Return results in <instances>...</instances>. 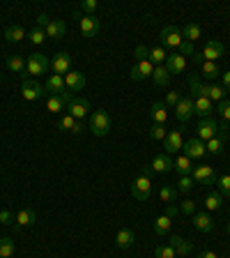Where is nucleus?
<instances>
[{"label": "nucleus", "mask_w": 230, "mask_h": 258, "mask_svg": "<svg viewBox=\"0 0 230 258\" xmlns=\"http://www.w3.org/2000/svg\"><path fill=\"white\" fill-rule=\"evenodd\" d=\"M150 168L152 166H145L143 173L138 175L136 180L132 182V196L136 201H148L152 196V180H150Z\"/></svg>", "instance_id": "1"}, {"label": "nucleus", "mask_w": 230, "mask_h": 258, "mask_svg": "<svg viewBox=\"0 0 230 258\" xmlns=\"http://www.w3.org/2000/svg\"><path fill=\"white\" fill-rule=\"evenodd\" d=\"M90 132L99 138L106 136V134L110 132V115L104 109H97L90 113Z\"/></svg>", "instance_id": "2"}, {"label": "nucleus", "mask_w": 230, "mask_h": 258, "mask_svg": "<svg viewBox=\"0 0 230 258\" xmlns=\"http://www.w3.org/2000/svg\"><path fill=\"white\" fill-rule=\"evenodd\" d=\"M51 67V63H48V58L44 56V53L34 51L28 56V60H26V74L30 76H40V74H46V69Z\"/></svg>", "instance_id": "3"}, {"label": "nucleus", "mask_w": 230, "mask_h": 258, "mask_svg": "<svg viewBox=\"0 0 230 258\" xmlns=\"http://www.w3.org/2000/svg\"><path fill=\"white\" fill-rule=\"evenodd\" d=\"M161 44H164V49H166L168 53H170V49H178L180 44H182V28H178V26H164L161 28Z\"/></svg>", "instance_id": "4"}, {"label": "nucleus", "mask_w": 230, "mask_h": 258, "mask_svg": "<svg viewBox=\"0 0 230 258\" xmlns=\"http://www.w3.org/2000/svg\"><path fill=\"white\" fill-rule=\"evenodd\" d=\"M44 86L42 83H37L34 79H23V83H21V95H23V99L26 102H37V99H42L44 97Z\"/></svg>", "instance_id": "5"}, {"label": "nucleus", "mask_w": 230, "mask_h": 258, "mask_svg": "<svg viewBox=\"0 0 230 258\" xmlns=\"http://www.w3.org/2000/svg\"><path fill=\"white\" fill-rule=\"evenodd\" d=\"M216 132H218V125H216V120H214V118H200L198 127H196V134H198L196 138H200L202 143H207L210 138L216 136Z\"/></svg>", "instance_id": "6"}, {"label": "nucleus", "mask_w": 230, "mask_h": 258, "mask_svg": "<svg viewBox=\"0 0 230 258\" xmlns=\"http://www.w3.org/2000/svg\"><path fill=\"white\" fill-rule=\"evenodd\" d=\"M72 99H74V95L69 90L62 92V95H48V99H46V111H48V113H60V111L67 109Z\"/></svg>", "instance_id": "7"}, {"label": "nucleus", "mask_w": 230, "mask_h": 258, "mask_svg": "<svg viewBox=\"0 0 230 258\" xmlns=\"http://www.w3.org/2000/svg\"><path fill=\"white\" fill-rule=\"evenodd\" d=\"M182 155H186L189 159H202L207 155V148L200 138H189L182 143Z\"/></svg>", "instance_id": "8"}, {"label": "nucleus", "mask_w": 230, "mask_h": 258, "mask_svg": "<svg viewBox=\"0 0 230 258\" xmlns=\"http://www.w3.org/2000/svg\"><path fill=\"white\" fill-rule=\"evenodd\" d=\"M191 178L196 184H214L216 182V175H214V168L207 166V164H198L191 171Z\"/></svg>", "instance_id": "9"}, {"label": "nucleus", "mask_w": 230, "mask_h": 258, "mask_svg": "<svg viewBox=\"0 0 230 258\" xmlns=\"http://www.w3.org/2000/svg\"><path fill=\"white\" fill-rule=\"evenodd\" d=\"M67 111H69V115H74L76 120H83L86 115H90V102L86 97H74L69 102Z\"/></svg>", "instance_id": "10"}, {"label": "nucleus", "mask_w": 230, "mask_h": 258, "mask_svg": "<svg viewBox=\"0 0 230 258\" xmlns=\"http://www.w3.org/2000/svg\"><path fill=\"white\" fill-rule=\"evenodd\" d=\"M182 132L180 129H172V132L166 134V138H164V150H166V155H178L180 150H182Z\"/></svg>", "instance_id": "11"}, {"label": "nucleus", "mask_w": 230, "mask_h": 258, "mask_svg": "<svg viewBox=\"0 0 230 258\" xmlns=\"http://www.w3.org/2000/svg\"><path fill=\"white\" fill-rule=\"evenodd\" d=\"M51 69H53V74H60V76L72 72V56H69L67 51L56 53V58L51 60Z\"/></svg>", "instance_id": "12"}, {"label": "nucleus", "mask_w": 230, "mask_h": 258, "mask_svg": "<svg viewBox=\"0 0 230 258\" xmlns=\"http://www.w3.org/2000/svg\"><path fill=\"white\" fill-rule=\"evenodd\" d=\"M78 28L83 33V37H94L99 33V28H102V23H99V19L94 14H86V17H80Z\"/></svg>", "instance_id": "13"}, {"label": "nucleus", "mask_w": 230, "mask_h": 258, "mask_svg": "<svg viewBox=\"0 0 230 258\" xmlns=\"http://www.w3.org/2000/svg\"><path fill=\"white\" fill-rule=\"evenodd\" d=\"M194 113H196V111H194V97L189 95V97L180 99V104L175 106V115H178V120L184 125V122L191 120V115H194Z\"/></svg>", "instance_id": "14"}, {"label": "nucleus", "mask_w": 230, "mask_h": 258, "mask_svg": "<svg viewBox=\"0 0 230 258\" xmlns=\"http://www.w3.org/2000/svg\"><path fill=\"white\" fill-rule=\"evenodd\" d=\"M152 171L166 175V173L175 171V159H172L170 155H166V152H161V155H156L154 159H152Z\"/></svg>", "instance_id": "15"}, {"label": "nucleus", "mask_w": 230, "mask_h": 258, "mask_svg": "<svg viewBox=\"0 0 230 258\" xmlns=\"http://www.w3.org/2000/svg\"><path fill=\"white\" fill-rule=\"evenodd\" d=\"M152 72H154V65L150 63L148 58L145 60H136V65L132 67V81H143L148 79V76H152Z\"/></svg>", "instance_id": "16"}, {"label": "nucleus", "mask_w": 230, "mask_h": 258, "mask_svg": "<svg viewBox=\"0 0 230 258\" xmlns=\"http://www.w3.org/2000/svg\"><path fill=\"white\" fill-rule=\"evenodd\" d=\"M224 53H226V46L221 44L218 40H210L205 44V49H202V58H205V60H210V63H216Z\"/></svg>", "instance_id": "17"}, {"label": "nucleus", "mask_w": 230, "mask_h": 258, "mask_svg": "<svg viewBox=\"0 0 230 258\" xmlns=\"http://www.w3.org/2000/svg\"><path fill=\"white\" fill-rule=\"evenodd\" d=\"M198 97H210L212 102H224L226 99V90H224V86H218V83H202L200 86V95Z\"/></svg>", "instance_id": "18"}, {"label": "nucleus", "mask_w": 230, "mask_h": 258, "mask_svg": "<svg viewBox=\"0 0 230 258\" xmlns=\"http://www.w3.org/2000/svg\"><path fill=\"white\" fill-rule=\"evenodd\" d=\"M64 86H67L69 92H80L86 88V76L80 72H67L64 74Z\"/></svg>", "instance_id": "19"}, {"label": "nucleus", "mask_w": 230, "mask_h": 258, "mask_svg": "<svg viewBox=\"0 0 230 258\" xmlns=\"http://www.w3.org/2000/svg\"><path fill=\"white\" fill-rule=\"evenodd\" d=\"M164 65L168 67L170 74H184V69H186V58H182L180 53H168Z\"/></svg>", "instance_id": "20"}, {"label": "nucleus", "mask_w": 230, "mask_h": 258, "mask_svg": "<svg viewBox=\"0 0 230 258\" xmlns=\"http://www.w3.org/2000/svg\"><path fill=\"white\" fill-rule=\"evenodd\" d=\"M44 90L51 92V95H62V92H67V86H64V76L51 74L48 79H46V83H44Z\"/></svg>", "instance_id": "21"}, {"label": "nucleus", "mask_w": 230, "mask_h": 258, "mask_svg": "<svg viewBox=\"0 0 230 258\" xmlns=\"http://www.w3.org/2000/svg\"><path fill=\"white\" fill-rule=\"evenodd\" d=\"M58 127L60 129H64V132H72V134H80L83 132V120H76L74 115H60V122H58Z\"/></svg>", "instance_id": "22"}, {"label": "nucleus", "mask_w": 230, "mask_h": 258, "mask_svg": "<svg viewBox=\"0 0 230 258\" xmlns=\"http://www.w3.org/2000/svg\"><path fill=\"white\" fill-rule=\"evenodd\" d=\"M44 33L48 40H60V37H64V33H67V26H64V21H60V19H51V23L44 28Z\"/></svg>", "instance_id": "23"}, {"label": "nucleus", "mask_w": 230, "mask_h": 258, "mask_svg": "<svg viewBox=\"0 0 230 258\" xmlns=\"http://www.w3.org/2000/svg\"><path fill=\"white\" fill-rule=\"evenodd\" d=\"M194 111L200 118H212V111H214V104L210 97H194Z\"/></svg>", "instance_id": "24"}, {"label": "nucleus", "mask_w": 230, "mask_h": 258, "mask_svg": "<svg viewBox=\"0 0 230 258\" xmlns=\"http://www.w3.org/2000/svg\"><path fill=\"white\" fill-rule=\"evenodd\" d=\"M150 118L154 125H166L168 120V106L164 102H154L152 104V109H150Z\"/></svg>", "instance_id": "25"}, {"label": "nucleus", "mask_w": 230, "mask_h": 258, "mask_svg": "<svg viewBox=\"0 0 230 258\" xmlns=\"http://www.w3.org/2000/svg\"><path fill=\"white\" fill-rule=\"evenodd\" d=\"M170 247L175 249V253H178L180 258H186L191 251H194V244L186 242L184 237H180V235H170Z\"/></svg>", "instance_id": "26"}, {"label": "nucleus", "mask_w": 230, "mask_h": 258, "mask_svg": "<svg viewBox=\"0 0 230 258\" xmlns=\"http://www.w3.org/2000/svg\"><path fill=\"white\" fill-rule=\"evenodd\" d=\"M194 226H196V230H200V233H212L214 221H212V217H210V212H196Z\"/></svg>", "instance_id": "27"}, {"label": "nucleus", "mask_w": 230, "mask_h": 258, "mask_svg": "<svg viewBox=\"0 0 230 258\" xmlns=\"http://www.w3.org/2000/svg\"><path fill=\"white\" fill-rule=\"evenodd\" d=\"M226 203V198L218 191H210V194L205 196V212H216V210H221Z\"/></svg>", "instance_id": "28"}, {"label": "nucleus", "mask_w": 230, "mask_h": 258, "mask_svg": "<svg viewBox=\"0 0 230 258\" xmlns=\"http://www.w3.org/2000/svg\"><path fill=\"white\" fill-rule=\"evenodd\" d=\"M170 76H172V74L168 72L166 65H156L154 72H152V81H154L159 88H166L168 83H170Z\"/></svg>", "instance_id": "29"}, {"label": "nucleus", "mask_w": 230, "mask_h": 258, "mask_svg": "<svg viewBox=\"0 0 230 258\" xmlns=\"http://www.w3.org/2000/svg\"><path fill=\"white\" fill-rule=\"evenodd\" d=\"M14 221H16L18 228H30V226L37 224V212H34V210H21Z\"/></svg>", "instance_id": "30"}, {"label": "nucleus", "mask_w": 230, "mask_h": 258, "mask_svg": "<svg viewBox=\"0 0 230 258\" xmlns=\"http://www.w3.org/2000/svg\"><path fill=\"white\" fill-rule=\"evenodd\" d=\"M7 69H10V72H14V74H21V79H28L23 56H10V58H7Z\"/></svg>", "instance_id": "31"}, {"label": "nucleus", "mask_w": 230, "mask_h": 258, "mask_svg": "<svg viewBox=\"0 0 230 258\" xmlns=\"http://www.w3.org/2000/svg\"><path fill=\"white\" fill-rule=\"evenodd\" d=\"M134 240H136V235H134L132 228H122L118 235H115V244H118V249H129L134 247Z\"/></svg>", "instance_id": "32"}, {"label": "nucleus", "mask_w": 230, "mask_h": 258, "mask_svg": "<svg viewBox=\"0 0 230 258\" xmlns=\"http://www.w3.org/2000/svg\"><path fill=\"white\" fill-rule=\"evenodd\" d=\"M200 35H202V28L198 26V23H194V21H189V23H186V26L182 28V37H184L186 42H191V44H194L196 40H200Z\"/></svg>", "instance_id": "33"}, {"label": "nucleus", "mask_w": 230, "mask_h": 258, "mask_svg": "<svg viewBox=\"0 0 230 258\" xmlns=\"http://www.w3.org/2000/svg\"><path fill=\"white\" fill-rule=\"evenodd\" d=\"M166 58H168V51L164 46H152V49H148V60L152 65H164Z\"/></svg>", "instance_id": "34"}, {"label": "nucleus", "mask_w": 230, "mask_h": 258, "mask_svg": "<svg viewBox=\"0 0 230 258\" xmlns=\"http://www.w3.org/2000/svg\"><path fill=\"white\" fill-rule=\"evenodd\" d=\"M170 224H172V219H170V217H166V214L156 217V219H154V233H156L159 237L168 235V233H170Z\"/></svg>", "instance_id": "35"}, {"label": "nucleus", "mask_w": 230, "mask_h": 258, "mask_svg": "<svg viewBox=\"0 0 230 258\" xmlns=\"http://www.w3.org/2000/svg\"><path fill=\"white\" fill-rule=\"evenodd\" d=\"M175 171H178L180 175H191V171H194V164H191L189 157H186V155L175 157Z\"/></svg>", "instance_id": "36"}, {"label": "nucleus", "mask_w": 230, "mask_h": 258, "mask_svg": "<svg viewBox=\"0 0 230 258\" xmlns=\"http://www.w3.org/2000/svg\"><path fill=\"white\" fill-rule=\"evenodd\" d=\"M202 76H205L207 81H214L216 76H221L224 72H221V67H218L216 63H210V60H202Z\"/></svg>", "instance_id": "37"}, {"label": "nucleus", "mask_w": 230, "mask_h": 258, "mask_svg": "<svg viewBox=\"0 0 230 258\" xmlns=\"http://www.w3.org/2000/svg\"><path fill=\"white\" fill-rule=\"evenodd\" d=\"M23 37H28V33L23 30V26H10V28L5 30V40L12 42V44H14V42H21Z\"/></svg>", "instance_id": "38"}, {"label": "nucleus", "mask_w": 230, "mask_h": 258, "mask_svg": "<svg viewBox=\"0 0 230 258\" xmlns=\"http://www.w3.org/2000/svg\"><path fill=\"white\" fill-rule=\"evenodd\" d=\"M159 198L166 203V205H170V203H175V198H178V189H172L170 184H164L159 189Z\"/></svg>", "instance_id": "39"}, {"label": "nucleus", "mask_w": 230, "mask_h": 258, "mask_svg": "<svg viewBox=\"0 0 230 258\" xmlns=\"http://www.w3.org/2000/svg\"><path fill=\"white\" fill-rule=\"evenodd\" d=\"M14 240L12 237H0V258H12L14 256Z\"/></svg>", "instance_id": "40"}, {"label": "nucleus", "mask_w": 230, "mask_h": 258, "mask_svg": "<svg viewBox=\"0 0 230 258\" xmlns=\"http://www.w3.org/2000/svg\"><path fill=\"white\" fill-rule=\"evenodd\" d=\"M194 187H196V182H194V178H191V175H180L178 191H182V194H189Z\"/></svg>", "instance_id": "41"}, {"label": "nucleus", "mask_w": 230, "mask_h": 258, "mask_svg": "<svg viewBox=\"0 0 230 258\" xmlns=\"http://www.w3.org/2000/svg\"><path fill=\"white\" fill-rule=\"evenodd\" d=\"M216 184H218V194L224 196H228L230 198V175L226 173V175H221V178H216Z\"/></svg>", "instance_id": "42"}, {"label": "nucleus", "mask_w": 230, "mask_h": 258, "mask_svg": "<svg viewBox=\"0 0 230 258\" xmlns=\"http://www.w3.org/2000/svg\"><path fill=\"white\" fill-rule=\"evenodd\" d=\"M154 256L156 258H178V253H175V249H172L170 244H159V247L154 249Z\"/></svg>", "instance_id": "43"}, {"label": "nucleus", "mask_w": 230, "mask_h": 258, "mask_svg": "<svg viewBox=\"0 0 230 258\" xmlns=\"http://www.w3.org/2000/svg\"><path fill=\"white\" fill-rule=\"evenodd\" d=\"M166 125H154V122H152V129H150V138H152V141H164V138H166Z\"/></svg>", "instance_id": "44"}, {"label": "nucleus", "mask_w": 230, "mask_h": 258, "mask_svg": "<svg viewBox=\"0 0 230 258\" xmlns=\"http://www.w3.org/2000/svg\"><path fill=\"white\" fill-rule=\"evenodd\" d=\"M28 40L32 42L34 46H40V44H44V40H46V33H44V30H42V28H32V30H30V33H28Z\"/></svg>", "instance_id": "45"}, {"label": "nucleus", "mask_w": 230, "mask_h": 258, "mask_svg": "<svg viewBox=\"0 0 230 258\" xmlns=\"http://www.w3.org/2000/svg\"><path fill=\"white\" fill-rule=\"evenodd\" d=\"M218 115H221V120L224 122H230V99H224V102H218Z\"/></svg>", "instance_id": "46"}, {"label": "nucleus", "mask_w": 230, "mask_h": 258, "mask_svg": "<svg viewBox=\"0 0 230 258\" xmlns=\"http://www.w3.org/2000/svg\"><path fill=\"white\" fill-rule=\"evenodd\" d=\"M97 0H83L78 5V12H86V14H94L97 12Z\"/></svg>", "instance_id": "47"}, {"label": "nucleus", "mask_w": 230, "mask_h": 258, "mask_svg": "<svg viewBox=\"0 0 230 258\" xmlns=\"http://www.w3.org/2000/svg\"><path fill=\"white\" fill-rule=\"evenodd\" d=\"M178 53H180L182 58L194 56V44H191V42H186V40H182V44L178 46Z\"/></svg>", "instance_id": "48"}, {"label": "nucleus", "mask_w": 230, "mask_h": 258, "mask_svg": "<svg viewBox=\"0 0 230 258\" xmlns=\"http://www.w3.org/2000/svg\"><path fill=\"white\" fill-rule=\"evenodd\" d=\"M180 99H182V95H180L178 90H170V92H168V95H166V102H164V104H166L168 109H170V106H178V104H180Z\"/></svg>", "instance_id": "49"}, {"label": "nucleus", "mask_w": 230, "mask_h": 258, "mask_svg": "<svg viewBox=\"0 0 230 258\" xmlns=\"http://www.w3.org/2000/svg\"><path fill=\"white\" fill-rule=\"evenodd\" d=\"M14 219H16V214H12L10 210H0V224L2 226L14 224Z\"/></svg>", "instance_id": "50"}, {"label": "nucleus", "mask_w": 230, "mask_h": 258, "mask_svg": "<svg viewBox=\"0 0 230 258\" xmlns=\"http://www.w3.org/2000/svg\"><path fill=\"white\" fill-rule=\"evenodd\" d=\"M180 212H184V214H196V203L191 201V198L182 201V205H180Z\"/></svg>", "instance_id": "51"}, {"label": "nucleus", "mask_w": 230, "mask_h": 258, "mask_svg": "<svg viewBox=\"0 0 230 258\" xmlns=\"http://www.w3.org/2000/svg\"><path fill=\"white\" fill-rule=\"evenodd\" d=\"M48 23H51V19L46 17V14H40V17H37V28H42V30H44L46 26H48Z\"/></svg>", "instance_id": "52"}, {"label": "nucleus", "mask_w": 230, "mask_h": 258, "mask_svg": "<svg viewBox=\"0 0 230 258\" xmlns=\"http://www.w3.org/2000/svg\"><path fill=\"white\" fill-rule=\"evenodd\" d=\"M136 60H145V58H148V49H145V46H136Z\"/></svg>", "instance_id": "53"}, {"label": "nucleus", "mask_w": 230, "mask_h": 258, "mask_svg": "<svg viewBox=\"0 0 230 258\" xmlns=\"http://www.w3.org/2000/svg\"><path fill=\"white\" fill-rule=\"evenodd\" d=\"M221 86H224V90H230V72L221 74Z\"/></svg>", "instance_id": "54"}, {"label": "nucleus", "mask_w": 230, "mask_h": 258, "mask_svg": "<svg viewBox=\"0 0 230 258\" xmlns=\"http://www.w3.org/2000/svg\"><path fill=\"white\" fill-rule=\"evenodd\" d=\"M180 212V207H175V205H172V203H170V205H166V212H164V214H166V217H175V214H178Z\"/></svg>", "instance_id": "55"}, {"label": "nucleus", "mask_w": 230, "mask_h": 258, "mask_svg": "<svg viewBox=\"0 0 230 258\" xmlns=\"http://www.w3.org/2000/svg\"><path fill=\"white\" fill-rule=\"evenodd\" d=\"M198 258H218V256H216V253H214V251H202Z\"/></svg>", "instance_id": "56"}, {"label": "nucleus", "mask_w": 230, "mask_h": 258, "mask_svg": "<svg viewBox=\"0 0 230 258\" xmlns=\"http://www.w3.org/2000/svg\"><path fill=\"white\" fill-rule=\"evenodd\" d=\"M226 230H228V233H230V224H228V228H226Z\"/></svg>", "instance_id": "57"}, {"label": "nucleus", "mask_w": 230, "mask_h": 258, "mask_svg": "<svg viewBox=\"0 0 230 258\" xmlns=\"http://www.w3.org/2000/svg\"><path fill=\"white\" fill-rule=\"evenodd\" d=\"M218 258H221V256H218Z\"/></svg>", "instance_id": "58"}, {"label": "nucleus", "mask_w": 230, "mask_h": 258, "mask_svg": "<svg viewBox=\"0 0 230 258\" xmlns=\"http://www.w3.org/2000/svg\"><path fill=\"white\" fill-rule=\"evenodd\" d=\"M178 258H180V256H178Z\"/></svg>", "instance_id": "59"}]
</instances>
